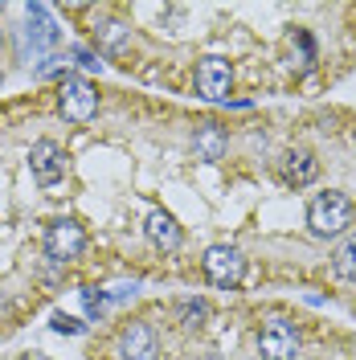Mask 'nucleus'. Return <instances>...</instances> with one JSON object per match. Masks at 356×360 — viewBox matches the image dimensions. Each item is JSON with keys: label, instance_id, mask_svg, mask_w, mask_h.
I'll list each match as a JSON object with an SVG mask.
<instances>
[{"label": "nucleus", "instance_id": "obj_11", "mask_svg": "<svg viewBox=\"0 0 356 360\" xmlns=\"http://www.w3.org/2000/svg\"><path fill=\"white\" fill-rule=\"evenodd\" d=\"M283 176H287V184L303 188V184H312V180L319 176V164H315L312 152H291L287 164H283Z\"/></svg>", "mask_w": 356, "mask_h": 360}, {"label": "nucleus", "instance_id": "obj_4", "mask_svg": "<svg viewBox=\"0 0 356 360\" xmlns=\"http://www.w3.org/2000/svg\"><path fill=\"white\" fill-rule=\"evenodd\" d=\"M87 250V233H82V225L62 217V221H53L45 229V254L53 258V262H70V258H78Z\"/></svg>", "mask_w": 356, "mask_h": 360}, {"label": "nucleus", "instance_id": "obj_8", "mask_svg": "<svg viewBox=\"0 0 356 360\" xmlns=\"http://www.w3.org/2000/svg\"><path fill=\"white\" fill-rule=\"evenodd\" d=\"M229 82H234V70L222 58H205L197 66V94L201 98H225L229 94Z\"/></svg>", "mask_w": 356, "mask_h": 360}, {"label": "nucleus", "instance_id": "obj_7", "mask_svg": "<svg viewBox=\"0 0 356 360\" xmlns=\"http://www.w3.org/2000/svg\"><path fill=\"white\" fill-rule=\"evenodd\" d=\"M119 356L123 360H156L160 356V340L148 323H127L119 336Z\"/></svg>", "mask_w": 356, "mask_h": 360}, {"label": "nucleus", "instance_id": "obj_19", "mask_svg": "<svg viewBox=\"0 0 356 360\" xmlns=\"http://www.w3.org/2000/svg\"><path fill=\"white\" fill-rule=\"evenodd\" d=\"M29 360H33V356H29Z\"/></svg>", "mask_w": 356, "mask_h": 360}, {"label": "nucleus", "instance_id": "obj_12", "mask_svg": "<svg viewBox=\"0 0 356 360\" xmlns=\"http://www.w3.org/2000/svg\"><path fill=\"white\" fill-rule=\"evenodd\" d=\"M197 156L201 160H222L225 156V131L217 123H201L197 127Z\"/></svg>", "mask_w": 356, "mask_h": 360}, {"label": "nucleus", "instance_id": "obj_13", "mask_svg": "<svg viewBox=\"0 0 356 360\" xmlns=\"http://www.w3.org/2000/svg\"><path fill=\"white\" fill-rule=\"evenodd\" d=\"M127 41H132V29L127 25H119V21H111V25H103L98 29V45H103V53H123L127 49Z\"/></svg>", "mask_w": 356, "mask_h": 360}, {"label": "nucleus", "instance_id": "obj_17", "mask_svg": "<svg viewBox=\"0 0 356 360\" xmlns=\"http://www.w3.org/2000/svg\"><path fill=\"white\" fill-rule=\"evenodd\" d=\"M70 58H74V62H78L82 70H103L98 53H90V49H82V45H74V49H70Z\"/></svg>", "mask_w": 356, "mask_h": 360}, {"label": "nucleus", "instance_id": "obj_9", "mask_svg": "<svg viewBox=\"0 0 356 360\" xmlns=\"http://www.w3.org/2000/svg\"><path fill=\"white\" fill-rule=\"evenodd\" d=\"M29 41H33V49H53L62 41V33H58L45 4H29Z\"/></svg>", "mask_w": 356, "mask_h": 360}, {"label": "nucleus", "instance_id": "obj_16", "mask_svg": "<svg viewBox=\"0 0 356 360\" xmlns=\"http://www.w3.org/2000/svg\"><path fill=\"white\" fill-rule=\"evenodd\" d=\"M53 332H62V336H82V332H87V328H82V323H78V319H70V315H53Z\"/></svg>", "mask_w": 356, "mask_h": 360}, {"label": "nucleus", "instance_id": "obj_3", "mask_svg": "<svg viewBox=\"0 0 356 360\" xmlns=\"http://www.w3.org/2000/svg\"><path fill=\"white\" fill-rule=\"evenodd\" d=\"M205 278L213 283V287H222V291H234L238 283H242V270H246V262H242V254L234 246H209L205 250Z\"/></svg>", "mask_w": 356, "mask_h": 360}, {"label": "nucleus", "instance_id": "obj_2", "mask_svg": "<svg viewBox=\"0 0 356 360\" xmlns=\"http://www.w3.org/2000/svg\"><path fill=\"white\" fill-rule=\"evenodd\" d=\"M58 111L70 123H90L94 111H98V90L82 82V78H66L62 90H58Z\"/></svg>", "mask_w": 356, "mask_h": 360}, {"label": "nucleus", "instance_id": "obj_15", "mask_svg": "<svg viewBox=\"0 0 356 360\" xmlns=\"http://www.w3.org/2000/svg\"><path fill=\"white\" fill-rule=\"evenodd\" d=\"M205 311H209V307H205L201 299H189V303L180 307V323H184V328H197L201 319H205Z\"/></svg>", "mask_w": 356, "mask_h": 360}, {"label": "nucleus", "instance_id": "obj_18", "mask_svg": "<svg viewBox=\"0 0 356 360\" xmlns=\"http://www.w3.org/2000/svg\"><path fill=\"white\" fill-rule=\"evenodd\" d=\"M82 303H87V311H90V315L103 311V295L94 291V287H90V291H82Z\"/></svg>", "mask_w": 356, "mask_h": 360}, {"label": "nucleus", "instance_id": "obj_5", "mask_svg": "<svg viewBox=\"0 0 356 360\" xmlns=\"http://www.w3.org/2000/svg\"><path fill=\"white\" fill-rule=\"evenodd\" d=\"M258 352H262V360H291L299 352V328L287 319H270L258 332Z\"/></svg>", "mask_w": 356, "mask_h": 360}, {"label": "nucleus", "instance_id": "obj_10", "mask_svg": "<svg viewBox=\"0 0 356 360\" xmlns=\"http://www.w3.org/2000/svg\"><path fill=\"white\" fill-rule=\"evenodd\" d=\"M144 233H148V242L160 250H177L180 246V225L164 213V209H156V213H148V221H144Z\"/></svg>", "mask_w": 356, "mask_h": 360}, {"label": "nucleus", "instance_id": "obj_6", "mask_svg": "<svg viewBox=\"0 0 356 360\" xmlns=\"http://www.w3.org/2000/svg\"><path fill=\"white\" fill-rule=\"evenodd\" d=\"M29 168H33V180L42 188H49V184H58V180L66 176V152L53 139H37L33 152H29Z\"/></svg>", "mask_w": 356, "mask_h": 360}, {"label": "nucleus", "instance_id": "obj_14", "mask_svg": "<svg viewBox=\"0 0 356 360\" xmlns=\"http://www.w3.org/2000/svg\"><path fill=\"white\" fill-rule=\"evenodd\" d=\"M332 270H336V278H344V283H356V238L340 242V250L332 254Z\"/></svg>", "mask_w": 356, "mask_h": 360}, {"label": "nucleus", "instance_id": "obj_1", "mask_svg": "<svg viewBox=\"0 0 356 360\" xmlns=\"http://www.w3.org/2000/svg\"><path fill=\"white\" fill-rule=\"evenodd\" d=\"M307 225L315 238H336L352 225V201L344 193H319L307 209Z\"/></svg>", "mask_w": 356, "mask_h": 360}]
</instances>
